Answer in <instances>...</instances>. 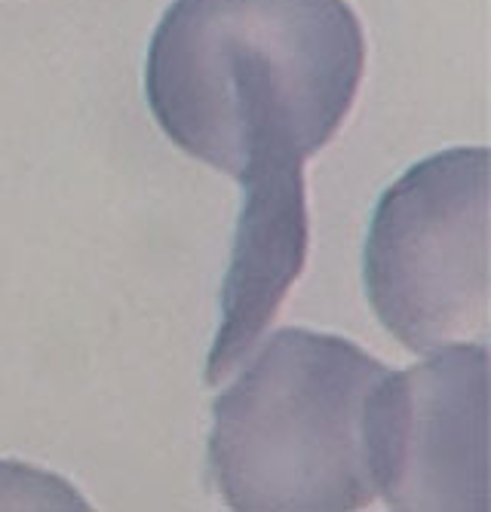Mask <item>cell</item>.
Instances as JSON below:
<instances>
[{"mask_svg":"<svg viewBox=\"0 0 491 512\" xmlns=\"http://www.w3.org/2000/svg\"><path fill=\"white\" fill-rule=\"evenodd\" d=\"M363 71L366 34L347 0H172L148 46L145 96L175 148L243 188L304 175Z\"/></svg>","mask_w":491,"mask_h":512,"instance_id":"6da1fadb","label":"cell"},{"mask_svg":"<svg viewBox=\"0 0 491 512\" xmlns=\"http://www.w3.org/2000/svg\"><path fill=\"white\" fill-rule=\"evenodd\" d=\"M375 488L399 512L488 509V347L387 371L369 411Z\"/></svg>","mask_w":491,"mask_h":512,"instance_id":"277c9868","label":"cell"},{"mask_svg":"<svg viewBox=\"0 0 491 512\" xmlns=\"http://www.w3.org/2000/svg\"><path fill=\"white\" fill-rule=\"evenodd\" d=\"M304 175L243 184L228 276L221 283L218 332L206 359V384L218 387L255 350L307 261Z\"/></svg>","mask_w":491,"mask_h":512,"instance_id":"5b68a950","label":"cell"},{"mask_svg":"<svg viewBox=\"0 0 491 512\" xmlns=\"http://www.w3.org/2000/svg\"><path fill=\"white\" fill-rule=\"evenodd\" d=\"M363 283L412 353L488 344V148L433 154L390 184L369 224Z\"/></svg>","mask_w":491,"mask_h":512,"instance_id":"3957f363","label":"cell"},{"mask_svg":"<svg viewBox=\"0 0 491 512\" xmlns=\"http://www.w3.org/2000/svg\"><path fill=\"white\" fill-rule=\"evenodd\" d=\"M384 362L360 344L280 329L212 402L209 476L231 509L347 512L375 500L369 411Z\"/></svg>","mask_w":491,"mask_h":512,"instance_id":"7a4b0ae2","label":"cell"}]
</instances>
